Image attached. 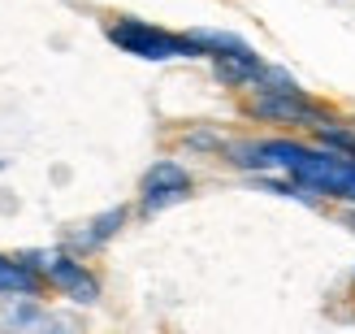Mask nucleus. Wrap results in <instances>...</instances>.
I'll return each instance as SVG.
<instances>
[{
    "label": "nucleus",
    "instance_id": "8",
    "mask_svg": "<svg viewBox=\"0 0 355 334\" xmlns=\"http://www.w3.org/2000/svg\"><path fill=\"white\" fill-rule=\"evenodd\" d=\"M316 135H321V144H329V148H343V152H351V156H355V135H351L347 126H338V122H325V126L316 131Z\"/></svg>",
    "mask_w": 355,
    "mask_h": 334
},
{
    "label": "nucleus",
    "instance_id": "7",
    "mask_svg": "<svg viewBox=\"0 0 355 334\" xmlns=\"http://www.w3.org/2000/svg\"><path fill=\"white\" fill-rule=\"evenodd\" d=\"M130 222V208L126 204H117V208H104L100 217H92L83 226V231L69 239V252H78V256H87V252H100L109 239H117V231Z\"/></svg>",
    "mask_w": 355,
    "mask_h": 334
},
{
    "label": "nucleus",
    "instance_id": "5",
    "mask_svg": "<svg viewBox=\"0 0 355 334\" xmlns=\"http://www.w3.org/2000/svg\"><path fill=\"white\" fill-rule=\"evenodd\" d=\"M191 191H195V178L182 161H156L144 178H139V213L156 217V213H165V208L191 200Z\"/></svg>",
    "mask_w": 355,
    "mask_h": 334
},
{
    "label": "nucleus",
    "instance_id": "6",
    "mask_svg": "<svg viewBox=\"0 0 355 334\" xmlns=\"http://www.w3.org/2000/svg\"><path fill=\"white\" fill-rule=\"evenodd\" d=\"M0 295H13V300L17 295H31V300H44L48 283L26 256H5L0 252Z\"/></svg>",
    "mask_w": 355,
    "mask_h": 334
},
{
    "label": "nucleus",
    "instance_id": "1",
    "mask_svg": "<svg viewBox=\"0 0 355 334\" xmlns=\"http://www.w3.org/2000/svg\"><path fill=\"white\" fill-rule=\"evenodd\" d=\"M230 165L260 169V174H291L312 196L355 204V156L329 144H299V139H234L221 144Z\"/></svg>",
    "mask_w": 355,
    "mask_h": 334
},
{
    "label": "nucleus",
    "instance_id": "3",
    "mask_svg": "<svg viewBox=\"0 0 355 334\" xmlns=\"http://www.w3.org/2000/svg\"><path fill=\"white\" fill-rule=\"evenodd\" d=\"M109 44L121 48L126 57H139V61H178V57H200L191 31L178 35V31H165V26H152L144 17H113L109 26Z\"/></svg>",
    "mask_w": 355,
    "mask_h": 334
},
{
    "label": "nucleus",
    "instance_id": "2",
    "mask_svg": "<svg viewBox=\"0 0 355 334\" xmlns=\"http://www.w3.org/2000/svg\"><path fill=\"white\" fill-rule=\"evenodd\" d=\"M243 113L256 117V122H277V126H308V131H321L329 117L325 104H316L304 87H299L286 69L269 65V74H264V83L247 87L243 92Z\"/></svg>",
    "mask_w": 355,
    "mask_h": 334
},
{
    "label": "nucleus",
    "instance_id": "4",
    "mask_svg": "<svg viewBox=\"0 0 355 334\" xmlns=\"http://www.w3.org/2000/svg\"><path fill=\"white\" fill-rule=\"evenodd\" d=\"M26 260L44 274L48 291H57V295H65V300H74V304H96L100 300V278L83 265L78 252H69V248H40V252H26Z\"/></svg>",
    "mask_w": 355,
    "mask_h": 334
}]
</instances>
